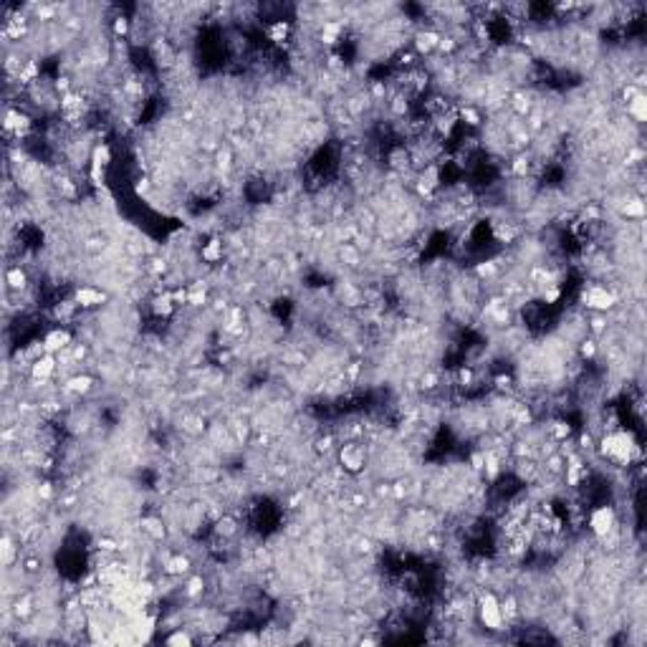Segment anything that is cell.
Returning <instances> with one entry per match:
<instances>
[{
	"mask_svg": "<svg viewBox=\"0 0 647 647\" xmlns=\"http://www.w3.org/2000/svg\"><path fill=\"white\" fill-rule=\"evenodd\" d=\"M56 372H58V360H56V355H44L31 365L28 377L36 382H51Z\"/></svg>",
	"mask_w": 647,
	"mask_h": 647,
	"instance_id": "7",
	"label": "cell"
},
{
	"mask_svg": "<svg viewBox=\"0 0 647 647\" xmlns=\"http://www.w3.org/2000/svg\"><path fill=\"white\" fill-rule=\"evenodd\" d=\"M620 526V514L612 504H597L589 506V514H586V529L592 534L594 541L604 539L607 534H612L614 529Z\"/></svg>",
	"mask_w": 647,
	"mask_h": 647,
	"instance_id": "3",
	"label": "cell"
},
{
	"mask_svg": "<svg viewBox=\"0 0 647 647\" xmlns=\"http://www.w3.org/2000/svg\"><path fill=\"white\" fill-rule=\"evenodd\" d=\"M71 299L76 301L78 309L86 311V309H99V306H104L106 299H109V293H106L104 288H96V286H76L71 293Z\"/></svg>",
	"mask_w": 647,
	"mask_h": 647,
	"instance_id": "5",
	"label": "cell"
},
{
	"mask_svg": "<svg viewBox=\"0 0 647 647\" xmlns=\"http://www.w3.org/2000/svg\"><path fill=\"white\" fill-rule=\"evenodd\" d=\"M71 332H68L66 327H58V329H51L49 334L44 337V344H46V352L49 355H58V352H63V349L71 347Z\"/></svg>",
	"mask_w": 647,
	"mask_h": 647,
	"instance_id": "8",
	"label": "cell"
},
{
	"mask_svg": "<svg viewBox=\"0 0 647 647\" xmlns=\"http://www.w3.org/2000/svg\"><path fill=\"white\" fill-rule=\"evenodd\" d=\"M223 258H225V245H223L220 238H210L208 243H203V248H200V260L203 263L218 266V263H223Z\"/></svg>",
	"mask_w": 647,
	"mask_h": 647,
	"instance_id": "11",
	"label": "cell"
},
{
	"mask_svg": "<svg viewBox=\"0 0 647 647\" xmlns=\"http://www.w3.org/2000/svg\"><path fill=\"white\" fill-rule=\"evenodd\" d=\"M31 288V276L23 266H11L6 271V291L8 293H26Z\"/></svg>",
	"mask_w": 647,
	"mask_h": 647,
	"instance_id": "9",
	"label": "cell"
},
{
	"mask_svg": "<svg viewBox=\"0 0 647 647\" xmlns=\"http://www.w3.org/2000/svg\"><path fill=\"white\" fill-rule=\"evenodd\" d=\"M625 114H627V119H630L632 124H637V127L645 124V119H647V96H645V91H640V94L632 96V99L627 101Z\"/></svg>",
	"mask_w": 647,
	"mask_h": 647,
	"instance_id": "10",
	"label": "cell"
},
{
	"mask_svg": "<svg viewBox=\"0 0 647 647\" xmlns=\"http://www.w3.org/2000/svg\"><path fill=\"white\" fill-rule=\"evenodd\" d=\"M96 389V379L89 375V372H78V375L68 377L63 382V392L71 394V397H86Z\"/></svg>",
	"mask_w": 647,
	"mask_h": 647,
	"instance_id": "6",
	"label": "cell"
},
{
	"mask_svg": "<svg viewBox=\"0 0 647 647\" xmlns=\"http://www.w3.org/2000/svg\"><path fill=\"white\" fill-rule=\"evenodd\" d=\"M579 304L584 306L586 311L592 314H609V311L617 309V296L609 291L604 283L599 281H586L584 288H581V296H579Z\"/></svg>",
	"mask_w": 647,
	"mask_h": 647,
	"instance_id": "2",
	"label": "cell"
},
{
	"mask_svg": "<svg viewBox=\"0 0 647 647\" xmlns=\"http://www.w3.org/2000/svg\"><path fill=\"white\" fill-rule=\"evenodd\" d=\"M337 460L344 473L360 476L362 470L367 468V463H370V453H367L365 443H360V440H344L337 448Z\"/></svg>",
	"mask_w": 647,
	"mask_h": 647,
	"instance_id": "4",
	"label": "cell"
},
{
	"mask_svg": "<svg viewBox=\"0 0 647 647\" xmlns=\"http://www.w3.org/2000/svg\"><path fill=\"white\" fill-rule=\"evenodd\" d=\"M476 622L481 625V630L486 635H501V632L509 630L504 617V609H501V597L496 594V589H478L476 594Z\"/></svg>",
	"mask_w": 647,
	"mask_h": 647,
	"instance_id": "1",
	"label": "cell"
}]
</instances>
